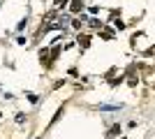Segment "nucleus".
<instances>
[{"instance_id":"6e6552de","label":"nucleus","mask_w":155,"mask_h":139,"mask_svg":"<svg viewBox=\"0 0 155 139\" xmlns=\"http://www.w3.org/2000/svg\"><path fill=\"white\" fill-rule=\"evenodd\" d=\"M109 84H111V86H118V84H123V77H116V79H111Z\"/></svg>"},{"instance_id":"9d476101","label":"nucleus","mask_w":155,"mask_h":139,"mask_svg":"<svg viewBox=\"0 0 155 139\" xmlns=\"http://www.w3.org/2000/svg\"><path fill=\"white\" fill-rule=\"evenodd\" d=\"M26 121V114H16V123H23Z\"/></svg>"},{"instance_id":"20e7f679","label":"nucleus","mask_w":155,"mask_h":139,"mask_svg":"<svg viewBox=\"0 0 155 139\" xmlns=\"http://www.w3.org/2000/svg\"><path fill=\"white\" fill-rule=\"evenodd\" d=\"M79 44H81V49H88V46H91V37H88V35H79Z\"/></svg>"},{"instance_id":"39448f33","label":"nucleus","mask_w":155,"mask_h":139,"mask_svg":"<svg viewBox=\"0 0 155 139\" xmlns=\"http://www.w3.org/2000/svg\"><path fill=\"white\" fill-rule=\"evenodd\" d=\"M123 104H100V109L102 111H116V109H120Z\"/></svg>"},{"instance_id":"1a4fd4ad","label":"nucleus","mask_w":155,"mask_h":139,"mask_svg":"<svg viewBox=\"0 0 155 139\" xmlns=\"http://www.w3.org/2000/svg\"><path fill=\"white\" fill-rule=\"evenodd\" d=\"M65 5H67V0H56V9H63Z\"/></svg>"},{"instance_id":"7ed1b4c3","label":"nucleus","mask_w":155,"mask_h":139,"mask_svg":"<svg viewBox=\"0 0 155 139\" xmlns=\"http://www.w3.org/2000/svg\"><path fill=\"white\" fill-rule=\"evenodd\" d=\"M100 37H102V40H114V30H111V28H102V30H100Z\"/></svg>"},{"instance_id":"423d86ee","label":"nucleus","mask_w":155,"mask_h":139,"mask_svg":"<svg viewBox=\"0 0 155 139\" xmlns=\"http://www.w3.org/2000/svg\"><path fill=\"white\" fill-rule=\"evenodd\" d=\"M88 23H91V28H102V23H100V21H97V19H91V21H88Z\"/></svg>"},{"instance_id":"9b49d317","label":"nucleus","mask_w":155,"mask_h":139,"mask_svg":"<svg viewBox=\"0 0 155 139\" xmlns=\"http://www.w3.org/2000/svg\"><path fill=\"white\" fill-rule=\"evenodd\" d=\"M0 118H2V114H0Z\"/></svg>"},{"instance_id":"0eeeda50","label":"nucleus","mask_w":155,"mask_h":139,"mask_svg":"<svg viewBox=\"0 0 155 139\" xmlns=\"http://www.w3.org/2000/svg\"><path fill=\"white\" fill-rule=\"evenodd\" d=\"M114 26H116V28H118V30H123V28H125V26H127V23H123V21L118 19V21H114Z\"/></svg>"},{"instance_id":"f257e3e1","label":"nucleus","mask_w":155,"mask_h":139,"mask_svg":"<svg viewBox=\"0 0 155 139\" xmlns=\"http://www.w3.org/2000/svg\"><path fill=\"white\" fill-rule=\"evenodd\" d=\"M84 5H86L84 0H72V2H70V9H72V12H81Z\"/></svg>"},{"instance_id":"f8f14e48","label":"nucleus","mask_w":155,"mask_h":139,"mask_svg":"<svg viewBox=\"0 0 155 139\" xmlns=\"http://www.w3.org/2000/svg\"><path fill=\"white\" fill-rule=\"evenodd\" d=\"M0 2H2V0H0Z\"/></svg>"},{"instance_id":"f03ea898","label":"nucleus","mask_w":155,"mask_h":139,"mask_svg":"<svg viewBox=\"0 0 155 139\" xmlns=\"http://www.w3.org/2000/svg\"><path fill=\"white\" fill-rule=\"evenodd\" d=\"M118 134H120V125H111L109 132H107V139H116Z\"/></svg>"}]
</instances>
